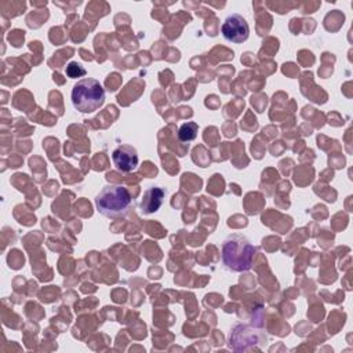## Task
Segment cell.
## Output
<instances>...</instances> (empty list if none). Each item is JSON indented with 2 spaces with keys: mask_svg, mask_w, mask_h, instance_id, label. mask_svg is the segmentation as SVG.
<instances>
[{
  "mask_svg": "<svg viewBox=\"0 0 353 353\" xmlns=\"http://www.w3.org/2000/svg\"><path fill=\"white\" fill-rule=\"evenodd\" d=\"M256 248L239 233L230 234L222 245V262L232 272H245L251 269Z\"/></svg>",
  "mask_w": 353,
  "mask_h": 353,
  "instance_id": "cell-1",
  "label": "cell"
},
{
  "mask_svg": "<svg viewBox=\"0 0 353 353\" xmlns=\"http://www.w3.org/2000/svg\"><path fill=\"white\" fill-rule=\"evenodd\" d=\"M132 204L130 190L121 185H106L95 197L98 212L108 218H119L128 212Z\"/></svg>",
  "mask_w": 353,
  "mask_h": 353,
  "instance_id": "cell-2",
  "label": "cell"
},
{
  "mask_svg": "<svg viewBox=\"0 0 353 353\" xmlns=\"http://www.w3.org/2000/svg\"><path fill=\"white\" fill-rule=\"evenodd\" d=\"M72 103L81 113H92L105 102V90L102 84L92 77L80 79L72 88Z\"/></svg>",
  "mask_w": 353,
  "mask_h": 353,
  "instance_id": "cell-3",
  "label": "cell"
},
{
  "mask_svg": "<svg viewBox=\"0 0 353 353\" xmlns=\"http://www.w3.org/2000/svg\"><path fill=\"white\" fill-rule=\"evenodd\" d=\"M222 36L232 43H244L248 39L250 34V28L240 14H230L229 17L225 18L222 28H221Z\"/></svg>",
  "mask_w": 353,
  "mask_h": 353,
  "instance_id": "cell-4",
  "label": "cell"
},
{
  "mask_svg": "<svg viewBox=\"0 0 353 353\" xmlns=\"http://www.w3.org/2000/svg\"><path fill=\"white\" fill-rule=\"evenodd\" d=\"M114 167L121 172H130L138 165V153L130 145H120L112 152Z\"/></svg>",
  "mask_w": 353,
  "mask_h": 353,
  "instance_id": "cell-5",
  "label": "cell"
},
{
  "mask_svg": "<svg viewBox=\"0 0 353 353\" xmlns=\"http://www.w3.org/2000/svg\"><path fill=\"white\" fill-rule=\"evenodd\" d=\"M164 196H165V190L159 186H153V188H149L148 190H145L142 200H141L142 212L152 214V212L157 211L163 204Z\"/></svg>",
  "mask_w": 353,
  "mask_h": 353,
  "instance_id": "cell-6",
  "label": "cell"
},
{
  "mask_svg": "<svg viewBox=\"0 0 353 353\" xmlns=\"http://www.w3.org/2000/svg\"><path fill=\"white\" fill-rule=\"evenodd\" d=\"M197 131H199L197 123L194 121L183 123L178 130V138L181 142H190L197 137Z\"/></svg>",
  "mask_w": 353,
  "mask_h": 353,
  "instance_id": "cell-7",
  "label": "cell"
},
{
  "mask_svg": "<svg viewBox=\"0 0 353 353\" xmlns=\"http://www.w3.org/2000/svg\"><path fill=\"white\" fill-rule=\"evenodd\" d=\"M66 74L70 77V79H76V77H81V76H85V69L77 63V62H70L68 66H66Z\"/></svg>",
  "mask_w": 353,
  "mask_h": 353,
  "instance_id": "cell-8",
  "label": "cell"
}]
</instances>
